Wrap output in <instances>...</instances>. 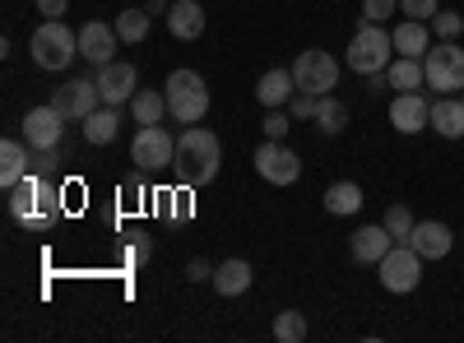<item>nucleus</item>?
Masks as SVG:
<instances>
[{
	"label": "nucleus",
	"instance_id": "f257e3e1",
	"mask_svg": "<svg viewBox=\"0 0 464 343\" xmlns=\"http://www.w3.org/2000/svg\"><path fill=\"white\" fill-rule=\"evenodd\" d=\"M177 176L186 181V186H209L214 176H218V167H223V144H218V135L214 130H205V126H186L181 135H177Z\"/></svg>",
	"mask_w": 464,
	"mask_h": 343
},
{
	"label": "nucleus",
	"instance_id": "f03ea898",
	"mask_svg": "<svg viewBox=\"0 0 464 343\" xmlns=\"http://www.w3.org/2000/svg\"><path fill=\"white\" fill-rule=\"evenodd\" d=\"M391 61H395V37L385 33L381 24L362 19L358 33H353V43H348V52H343V65L358 70V74H385Z\"/></svg>",
	"mask_w": 464,
	"mask_h": 343
},
{
	"label": "nucleus",
	"instance_id": "7ed1b4c3",
	"mask_svg": "<svg viewBox=\"0 0 464 343\" xmlns=\"http://www.w3.org/2000/svg\"><path fill=\"white\" fill-rule=\"evenodd\" d=\"M163 93H168V111H172L181 126H200V121H205L209 89H205V80H200L196 70H172L168 84H163Z\"/></svg>",
	"mask_w": 464,
	"mask_h": 343
},
{
	"label": "nucleus",
	"instance_id": "20e7f679",
	"mask_svg": "<svg viewBox=\"0 0 464 343\" xmlns=\"http://www.w3.org/2000/svg\"><path fill=\"white\" fill-rule=\"evenodd\" d=\"M80 56V33H70L65 19H43L33 33V61L43 70H65Z\"/></svg>",
	"mask_w": 464,
	"mask_h": 343
},
{
	"label": "nucleus",
	"instance_id": "39448f33",
	"mask_svg": "<svg viewBox=\"0 0 464 343\" xmlns=\"http://www.w3.org/2000/svg\"><path fill=\"white\" fill-rule=\"evenodd\" d=\"M422 264H428V260H422L409 242H395L391 251H385V260L376 264V270H381V288L395 292V297L413 292V288L422 283Z\"/></svg>",
	"mask_w": 464,
	"mask_h": 343
},
{
	"label": "nucleus",
	"instance_id": "423d86ee",
	"mask_svg": "<svg viewBox=\"0 0 464 343\" xmlns=\"http://www.w3.org/2000/svg\"><path fill=\"white\" fill-rule=\"evenodd\" d=\"M422 70H428V89L459 93L464 89V47L459 43H437L428 56H422Z\"/></svg>",
	"mask_w": 464,
	"mask_h": 343
},
{
	"label": "nucleus",
	"instance_id": "0eeeda50",
	"mask_svg": "<svg viewBox=\"0 0 464 343\" xmlns=\"http://www.w3.org/2000/svg\"><path fill=\"white\" fill-rule=\"evenodd\" d=\"M293 80H297V89L325 98V93L339 84V61H334L330 52H321V47H306V52L293 61Z\"/></svg>",
	"mask_w": 464,
	"mask_h": 343
},
{
	"label": "nucleus",
	"instance_id": "6e6552de",
	"mask_svg": "<svg viewBox=\"0 0 464 343\" xmlns=\"http://www.w3.org/2000/svg\"><path fill=\"white\" fill-rule=\"evenodd\" d=\"M256 172H260V181H269V186H293V181L302 176V158L288 148V139H265V144L256 148Z\"/></svg>",
	"mask_w": 464,
	"mask_h": 343
},
{
	"label": "nucleus",
	"instance_id": "1a4fd4ad",
	"mask_svg": "<svg viewBox=\"0 0 464 343\" xmlns=\"http://www.w3.org/2000/svg\"><path fill=\"white\" fill-rule=\"evenodd\" d=\"M130 163H140V172H159L177 163V139L163 126H140L135 144H130Z\"/></svg>",
	"mask_w": 464,
	"mask_h": 343
},
{
	"label": "nucleus",
	"instance_id": "9d476101",
	"mask_svg": "<svg viewBox=\"0 0 464 343\" xmlns=\"http://www.w3.org/2000/svg\"><path fill=\"white\" fill-rule=\"evenodd\" d=\"M52 107L65 121H84L89 111L102 107V89H98V80H70V84L52 89Z\"/></svg>",
	"mask_w": 464,
	"mask_h": 343
},
{
	"label": "nucleus",
	"instance_id": "9b49d317",
	"mask_svg": "<svg viewBox=\"0 0 464 343\" xmlns=\"http://www.w3.org/2000/svg\"><path fill=\"white\" fill-rule=\"evenodd\" d=\"M24 139H28L33 154H37V148H61V139H65V117H61L52 102L28 107V111H24Z\"/></svg>",
	"mask_w": 464,
	"mask_h": 343
},
{
	"label": "nucleus",
	"instance_id": "f8f14e48",
	"mask_svg": "<svg viewBox=\"0 0 464 343\" xmlns=\"http://www.w3.org/2000/svg\"><path fill=\"white\" fill-rule=\"evenodd\" d=\"M98 89H102V102H111V107H121V102H130L135 93H140V70L130 65V61H107V65H98Z\"/></svg>",
	"mask_w": 464,
	"mask_h": 343
},
{
	"label": "nucleus",
	"instance_id": "ddd939ff",
	"mask_svg": "<svg viewBox=\"0 0 464 343\" xmlns=\"http://www.w3.org/2000/svg\"><path fill=\"white\" fill-rule=\"evenodd\" d=\"M391 126H395L400 135L428 130V126H432V102L422 98V93H395V102H391Z\"/></svg>",
	"mask_w": 464,
	"mask_h": 343
},
{
	"label": "nucleus",
	"instance_id": "4468645a",
	"mask_svg": "<svg viewBox=\"0 0 464 343\" xmlns=\"http://www.w3.org/2000/svg\"><path fill=\"white\" fill-rule=\"evenodd\" d=\"M116 43H121V33H116V24L89 19V24L80 28V56H84V61H93V65L116 61Z\"/></svg>",
	"mask_w": 464,
	"mask_h": 343
},
{
	"label": "nucleus",
	"instance_id": "2eb2a0df",
	"mask_svg": "<svg viewBox=\"0 0 464 343\" xmlns=\"http://www.w3.org/2000/svg\"><path fill=\"white\" fill-rule=\"evenodd\" d=\"M409 246H413L422 260H446V255H450V246H455V233H450V227H446L441 218H428V223H413Z\"/></svg>",
	"mask_w": 464,
	"mask_h": 343
},
{
	"label": "nucleus",
	"instance_id": "dca6fc26",
	"mask_svg": "<svg viewBox=\"0 0 464 343\" xmlns=\"http://www.w3.org/2000/svg\"><path fill=\"white\" fill-rule=\"evenodd\" d=\"M391 246H395V237L385 233V223H362L358 233L348 237V251H353L358 264H381Z\"/></svg>",
	"mask_w": 464,
	"mask_h": 343
},
{
	"label": "nucleus",
	"instance_id": "f3484780",
	"mask_svg": "<svg viewBox=\"0 0 464 343\" xmlns=\"http://www.w3.org/2000/svg\"><path fill=\"white\" fill-rule=\"evenodd\" d=\"M168 33L181 37V43H196V37L205 33V5H200V0H172Z\"/></svg>",
	"mask_w": 464,
	"mask_h": 343
},
{
	"label": "nucleus",
	"instance_id": "a211bd4d",
	"mask_svg": "<svg viewBox=\"0 0 464 343\" xmlns=\"http://www.w3.org/2000/svg\"><path fill=\"white\" fill-rule=\"evenodd\" d=\"M251 279H256V270H251L246 260H237V255L223 260V264H214V292H218V297H242V292L251 288Z\"/></svg>",
	"mask_w": 464,
	"mask_h": 343
},
{
	"label": "nucleus",
	"instance_id": "6ab92c4d",
	"mask_svg": "<svg viewBox=\"0 0 464 343\" xmlns=\"http://www.w3.org/2000/svg\"><path fill=\"white\" fill-rule=\"evenodd\" d=\"M428 130H437L441 139H464V98L441 93V98L432 102V126H428Z\"/></svg>",
	"mask_w": 464,
	"mask_h": 343
},
{
	"label": "nucleus",
	"instance_id": "aec40b11",
	"mask_svg": "<svg viewBox=\"0 0 464 343\" xmlns=\"http://www.w3.org/2000/svg\"><path fill=\"white\" fill-rule=\"evenodd\" d=\"M293 93H297L293 70H265V74H260V84H256L260 107H288V98H293Z\"/></svg>",
	"mask_w": 464,
	"mask_h": 343
},
{
	"label": "nucleus",
	"instance_id": "412c9836",
	"mask_svg": "<svg viewBox=\"0 0 464 343\" xmlns=\"http://www.w3.org/2000/svg\"><path fill=\"white\" fill-rule=\"evenodd\" d=\"M28 139H5L0 144V186L5 190H14L24 176H28Z\"/></svg>",
	"mask_w": 464,
	"mask_h": 343
},
{
	"label": "nucleus",
	"instance_id": "4be33fe9",
	"mask_svg": "<svg viewBox=\"0 0 464 343\" xmlns=\"http://www.w3.org/2000/svg\"><path fill=\"white\" fill-rule=\"evenodd\" d=\"M391 37H395V52H400V56L422 61V56L432 52V33H428V24H422V19H404Z\"/></svg>",
	"mask_w": 464,
	"mask_h": 343
},
{
	"label": "nucleus",
	"instance_id": "5701e85b",
	"mask_svg": "<svg viewBox=\"0 0 464 343\" xmlns=\"http://www.w3.org/2000/svg\"><path fill=\"white\" fill-rule=\"evenodd\" d=\"M116 135H121V107L102 102L98 111H89V117H84V139L89 144H111Z\"/></svg>",
	"mask_w": 464,
	"mask_h": 343
},
{
	"label": "nucleus",
	"instance_id": "b1692460",
	"mask_svg": "<svg viewBox=\"0 0 464 343\" xmlns=\"http://www.w3.org/2000/svg\"><path fill=\"white\" fill-rule=\"evenodd\" d=\"M385 80H391L395 93H418V89H428V70H422V61L413 56H400L385 65Z\"/></svg>",
	"mask_w": 464,
	"mask_h": 343
},
{
	"label": "nucleus",
	"instance_id": "393cba45",
	"mask_svg": "<svg viewBox=\"0 0 464 343\" xmlns=\"http://www.w3.org/2000/svg\"><path fill=\"white\" fill-rule=\"evenodd\" d=\"M325 214H334V218L362 214V186H358V181H334V186H325Z\"/></svg>",
	"mask_w": 464,
	"mask_h": 343
},
{
	"label": "nucleus",
	"instance_id": "a878e982",
	"mask_svg": "<svg viewBox=\"0 0 464 343\" xmlns=\"http://www.w3.org/2000/svg\"><path fill=\"white\" fill-rule=\"evenodd\" d=\"M10 195V218L14 223H28L33 209H37V195H43V176H24L14 190H5Z\"/></svg>",
	"mask_w": 464,
	"mask_h": 343
},
{
	"label": "nucleus",
	"instance_id": "bb28decb",
	"mask_svg": "<svg viewBox=\"0 0 464 343\" xmlns=\"http://www.w3.org/2000/svg\"><path fill=\"white\" fill-rule=\"evenodd\" d=\"M130 111H135V126H159V121L168 117V93L140 89V93L130 98Z\"/></svg>",
	"mask_w": 464,
	"mask_h": 343
},
{
	"label": "nucleus",
	"instance_id": "cd10ccee",
	"mask_svg": "<svg viewBox=\"0 0 464 343\" xmlns=\"http://www.w3.org/2000/svg\"><path fill=\"white\" fill-rule=\"evenodd\" d=\"M61 218V190L52 186V181H43V195H37V209H33V218L24 223L28 233H47V227Z\"/></svg>",
	"mask_w": 464,
	"mask_h": 343
},
{
	"label": "nucleus",
	"instance_id": "c85d7f7f",
	"mask_svg": "<svg viewBox=\"0 0 464 343\" xmlns=\"http://www.w3.org/2000/svg\"><path fill=\"white\" fill-rule=\"evenodd\" d=\"M343 126H348V107H343L334 93H325L321 107H316V130H321L325 139H334V135H343Z\"/></svg>",
	"mask_w": 464,
	"mask_h": 343
},
{
	"label": "nucleus",
	"instance_id": "c756f323",
	"mask_svg": "<svg viewBox=\"0 0 464 343\" xmlns=\"http://www.w3.org/2000/svg\"><path fill=\"white\" fill-rule=\"evenodd\" d=\"M153 28V14L149 10H126V14H116V33H121V43H144Z\"/></svg>",
	"mask_w": 464,
	"mask_h": 343
},
{
	"label": "nucleus",
	"instance_id": "7c9ffc66",
	"mask_svg": "<svg viewBox=\"0 0 464 343\" xmlns=\"http://www.w3.org/2000/svg\"><path fill=\"white\" fill-rule=\"evenodd\" d=\"M381 223H385V233H391L395 242H409V237H413V223H418V218L409 214V205H391V209H385V218H381Z\"/></svg>",
	"mask_w": 464,
	"mask_h": 343
},
{
	"label": "nucleus",
	"instance_id": "2f4dec72",
	"mask_svg": "<svg viewBox=\"0 0 464 343\" xmlns=\"http://www.w3.org/2000/svg\"><path fill=\"white\" fill-rule=\"evenodd\" d=\"M275 338L279 343H302L306 338V316L302 311H279L275 316Z\"/></svg>",
	"mask_w": 464,
	"mask_h": 343
},
{
	"label": "nucleus",
	"instance_id": "473e14b6",
	"mask_svg": "<svg viewBox=\"0 0 464 343\" xmlns=\"http://www.w3.org/2000/svg\"><path fill=\"white\" fill-rule=\"evenodd\" d=\"M432 28H437V43H459L464 10H437V14H432Z\"/></svg>",
	"mask_w": 464,
	"mask_h": 343
},
{
	"label": "nucleus",
	"instance_id": "72a5a7b5",
	"mask_svg": "<svg viewBox=\"0 0 464 343\" xmlns=\"http://www.w3.org/2000/svg\"><path fill=\"white\" fill-rule=\"evenodd\" d=\"M316 107H321V98H316V93H306V89H297V93L288 98L293 121H316Z\"/></svg>",
	"mask_w": 464,
	"mask_h": 343
},
{
	"label": "nucleus",
	"instance_id": "f704fd0d",
	"mask_svg": "<svg viewBox=\"0 0 464 343\" xmlns=\"http://www.w3.org/2000/svg\"><path fill=\"white\" fill-rule=\"evenodd\" d=\"M288 121H293V111L269 107V117L260 121V126H265V139H288Z\"/></svg>",
	"mask_w": 464,
	"mask_h": 343
},
{
	"label": "nucleus",
	"instance_id": "c9c22d12",
	"mask_svg": "<svg viewBox=\"0 0 464 343\" xmlns=\"http://www.w3.org/2000/svg\"><path fill=\"white\" fill-rule=\"evenodd\" d=\"M441 10V0H400V14L409 19H422V24H432V14Z\"/></svg>",
	"mask_w": 464,
	"mask_h": 343
},
{
	"label": "nucleus",
	"instance_id": "e433bc0d",
	"mask_svg": "<svg viewBox=\"0 0 464 343\" xmlns=\"http://www.w3.org/2000/svg\"><path fill=\"white\" fill-rule=\"evenodd\" d=\"M391 14H400V0H362V19H372V24H385Z\"/></svg>",
	"mask_w": 464,
	"mask_h": 343
},
{
	"label": "nucleus",
	"instance_id": "4c0bfd02",
	"mask_svg": "<svg viewBox=\"0 0 464 343\" xmlns=\"http://www.w3.org/2000/svg\"><path fill=\"white\" fill-rule=\"evenodd\" d=\"M149 255H153V242L140 233V242H130V246H126V264H144Z\"/></svg>",
	"mask_w": 464,
	"mask_h": 343
},
{
	"label": "nucleus",
	"instance_id": "58836bf2",
	"mask_svg": "<svg viewBox=\"0 0 464 343\" xmlns=\"http://www.w3.org/2000/svg\"><path fill=\"white\" fill-rule=\"evenodd\" d=\"M37 14H43V19H65L70 0H37Z\"/></svg>",
	"mask_w": 464,
	"mask_h": 343
},
{
	"label": "nucleus",
	"instance_id": "ea45409f",
	"mask_svg": "<svg viewBox=\"0 0 464 343\" xmlns=\"http://www.w3.org/2000/svg\"><path fill=\"white\" fill-rule=\"evenodd\" d=\"M186 279H190V283L214 279V264H209V260H190V264H186Z\"/></svg>",
	"mask_w": 464,
	"mask_h": 343
},
{
	"label": "nucleus",
	"instance_id": "a19ab883",
	"mask_svg": "<svg viewBox=\"0 0 464 343\" xmlns=\"http://www.w3.org/2000/svg\"><path fill=\"white\" fill-rule=\"evenodd\" d=\"M459 242H464V233H459Z\"/></svg>",
	"mask_w": 464,
	"mask_h": 343
}]
</instances>
